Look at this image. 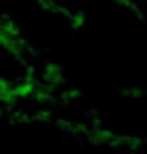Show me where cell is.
<instances>
[{
	"label": "cell",
	"mask_w": 147,
	"mask_h": 154,
	"mask_svg": "<svg viewBox=\"0 0 147 154\" xmlns=\"http://www.w3.org/2000/svg\"><path fill=\"white\" fill-rule=\"evenodd\" d=\"M145 2H147V0H145Z\"/></svg>",
	"instance_id": "6da1fadb"
}]
</instances>
